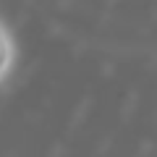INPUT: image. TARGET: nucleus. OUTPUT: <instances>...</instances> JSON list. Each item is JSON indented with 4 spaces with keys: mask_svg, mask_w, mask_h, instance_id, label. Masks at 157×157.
<instances>
[{
    "mask_svg": "<svg viewBox=\"0 0 157 157\" xmlns=\"http://www.w3.org/2000/svg\"><path fill=\"white\" fill-rule=\"evenodd\" d=\"M13 58H16V47H13V39L8 34V29L0 24V81L8 76L13 66Z\"/></svg>",
    "mask_w": 157,
    "mask_h": 157,
    "instance_id": "nucleus-1",
    "label": "nucleus"
}]
</instances>
